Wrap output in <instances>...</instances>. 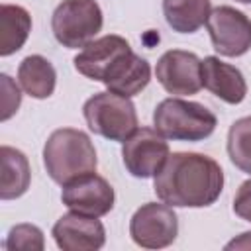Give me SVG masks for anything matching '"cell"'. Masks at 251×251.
Here are the masks:
<instances>
[{
  "label": "cell",
  "mask_w": 251,
  "mask_h": 251,
  "mask_svg": "<svg viewBox=\"0 0 251 251\" xmlns=\"http://www.w3.org/2000/svg\"><path fill=\"white\" fill-rule=\"evenodd\" d=\"M153 178L157 198L173 208L212 206L224 190L222 167L204 153H171Z\"/></svg>",
  "instance_id": "6da1fadb"
},
{
  "label": "cell",
  "mask_w": 251,
  "mask_h": 251,
  "mask_svg": "<svg viewBox=\"0 0 251 251\" xmlns=\"http://www.w3.org/2000/svg\"><path fill=\"white\" fill-rule=\"evenodd\" d=\"M43 165L51 180L63 186L76 176L96 173L98 159L90 137L82 129L61 127L43 145Z\"/></svg>",
  "instance_id": "7a4b0ae2"
},
{
  "label": "cell",
  "mask_w": 251,
  "mask_h": 251,
  "mask_svg": "<svg viewBox=\"0 0 251 251\" xmlns=\"http://www.w3.org/2000/svg\"><path fill=\"white\" fill-rule=\"evenodd\" d=\"M155 129L173 141H204L218 126V118L204 104L182 98H165L153 112Z\"/></svg>",
  "instance_id": "3957f363"
},
{
  "label": "cell",
  "mask_w": 251,
  "mask_h": 251,
  "mask_svg": "<svg viewBox=\"0 0 251 251\" xmlns=\"http://www.w3.org/2000/svg\"><path fill=\"white\" fill-rule=\"evenodd\" d=\"M86 126L96 135L110 141H126L137 129V112L127 96L112 90L96 92L82 106Z\"/></svg>",
  "instance_id": "277c9868"
},
{
  "label": "cell",
  "mask_w": 251,
  "mask_h": 251,
  "mask_svg": "<svg viewBox=\"0 0 251 251\" xmlns=\"http://www.w3.org/2000/svg\"><path fill=\"white\" fill-rule=\"evenodd\" d=\"M102 24L104 16L96 0H63L51 16L53 35L67 49L88 45L102 29Z\"/></svg>",
  "instance_id": "5b68a950"
},
{
  "label": "cell",
  "mask_w": 251,
  "mask_h": 251,
  "mask_svg": "<svg viewBox=\"0 0 251 251\" xmlns=\"http://www.w3.org/2000/svg\"><path fill=\"white\" fill-rule=\"evenodd\" d=\"M129 235L143 249H163L175 243L178 235V218L173 206L165 202H147L139 206L129 220Z\"/></svg>",
  "instance_id": "8992f818"
},
{
  "label": "cell",
  "mask_w": 251,
  "mask_h": 251,
  "mask_svg": "<svg viewBox=\"0 0 251 251\" xmlns=\"http://www.w3.org/2000/svg\"><path fill=\"white\" fill-rule=\"evenodd\" d=\"M165 139L153 127H137L122 143V159L127 173L135 178L155 176L171 155Z\"/></svg>",
  "instance_id": "52a82bcc"
},
{
  "label": "cell",
  "mask_w": 251,
  "mask_h": 251,
  "mask_svg": "<svg viewBox=\"0 0 251 251\" xmlns=\"http://www.w3.org/2000/svg\"><path fill=\"white\" fill-rule=\"evenodd\" d=\"M214 49L224 57H241L251 49V20L233 6H218L206 22Z\"/></svg>",
  "instance_id": "ba28073f"
},
{
  "label": "cell",
  "mask_w": 251,
  "mask_h": 251,
  "mask_svg": "<svg viewBox=\"0 0 251 251\" xmlns=\"http://www.w3.org/2000/svg\"><path fill=\"white\" fill-rule=\"evenodd\" d=\"M159 84L175 96H190L202 88V61L192 51L169 49L155 67Z\"/></svg>",
  "instance_id": "9c48e42d"
},
{
  "label": "cell",
  "mask_w": 251,
  "mask_h": 251,
  "mask_svg": "<svg viewBox=\"0 0 251 251\" xmlns=\"http://www.w3.org/2000/svg\"><path fill=\"white\" fill-rule=\"evenodd\" d=\"M61 200L73 212L102 218L114 208L116 192L104 176L88 173L63 184Z\"/></svg>",
  "instance_id": "30bf717a"
},
{
  "label": "cell",
  "mask_w": 251,
  "mask_h": 251,
  "mask_svg": "<svg viewBox=\"0 0 251 251\" xmlns=\"http://www.w3.org/2000/svg\"><path fill=\"white\" fill-rule=\"evenodd\" d=\"M51 235L63 251H96L106 243V229L102 222L96 216L73 210L55 222Z\"/></svg>",
  "instance_id": "8fae6325"
},
{
  "label": "cell",
  "mask_w": 251,
  "mask_h": 251,
  "mask_svg": "<svg viewBox=\"0 0 251 251\" xmlns=\"http://www.w3.org/2000/svg\"><path fill=\"white\" fill-rule=\"evenodd\" d=\"M131 51V45L126 37L110 33V35H102L98 39H92L88 45H84L78 55L73 59L75 69L96 82H102L108 69L124 55Z\"/></svg>",
  "instance_id": "7c38bea8"
},
{
  "label": "cell",
  "mask_w": 251,
  "mask_h": 251,
  "mask_svg": "<svg viewBox=\"0 0 251 251\" xmlns=\"http://www.w3.org/2000/svg\"><path fill=\"white\" fill-rule=\"evenodd\" d=\"M202 86L226 104H241L247 96L243 73L214 55L202 59Z\"/></svg>",
  "instance_id": "4fadbf2b"
},
{
  "label": "cell",
  "mask_w": 251,
  "mask_h": 251,
  "mask_svg": "<svg viewBox=\"0 0 251 251\" xmlns=\"http://www.w3.org/2000/svg\"><path fill=\"white\" fill-rule=\"evenodd\" d=\"M151 80V67L149 63L133 51L124 53L106 73L102 84L108 90L122 94V96H137Z\"/></svg>",
  "instance_id": "5bb4252c"
},
{
  "label": "cell",
  "mask_w": 251,
  "mask_h": 251,
  "mask_svg": "<svg viewBox=\"0 0 251 251\" xmlns=\"http://www.w3.org/2000/svg\"><path fill=\"white\" fill-rule=\"evenodd\" d=\"M0 198L2 200H14L27 192L31 182V169L27 157L10 145L0 147Z\"/></svg>",
  "instance_id": "9a60e30c"
},
{
  "label": "cell",
  "mask_w": 251,
  "mask_h": 251,
  "mask_svg": "<svg viewBox=\"0 0 251 251\" xmlns=\"http://www.w3.org/2000/svg\"><path fill=\"white\" fill-rule=\"evenodd\" d=\"M18 82L27 96L45 100L55 92L57 73L43 55H27L18 67Z\"/></svg>",
  "instance_id": "2e32d148"
},
{
  "label": "cell",
  "mask_w": 251,
  "mask_h": 251,
  "mask_svg": "<svg viewBox=\"0 0 251 251\" xmlns=\"http://www.w3.org/2000/svg\"><path fill=\"white\" fill-rule=\"evenodd\" d=\"M31 31V16L24 6L2 4L0 6V55L10 57L20 51Z\"/></svg>",
  "instance_id": "e0dca14e"
},
{
  "label": "cell",
  "mask_w": 251,
  "mask_h": 251,
  "mask_svg": "<svg viewBox=\"0 0 251 251\" xmlns=\"http://www.w3.org/2000/svg\"><path fill=\"white\" fill-rule=\"evenodd\" d=\"M212 12L210 0H163V14L169 27L176 33L198 31Z\"/></svg>",
  "instance_id": "ac0fdd59"
},
{
  "label": "cell",
  "mask_w": 251,
  "mask_h": 251,
  "mask_svg": "<svg viewBox=\"0 0 251 251\" xmlns=\"http://www.w3.org/2000/svg\"><path fill=\"white\" fill-rule=\"evenodd\" d=\"M227 155L241 173L251 175V116L239 118L229 126Z\"/></svg>",
  "instance_id": "d6986e66"
},
{
  "label": "cell",
  "mask_w": 251,
  "mask_h": 251,
  "mask_svg": "<svg viewBox=\"0 0 251 251\" xmlns=\"http://www.w3.org/2000/svg\"><path fill=\"white\" fill-rule=\"evenodd\" d=\"M4 247L10 251L24 249V251H43L45 249V237L43 231L33 224H18L10 227Z\"/></svg>",
  "instance_id": "ffe728a7"
},
{
  "label": "cell",
  "mask_w": 251,
  "mask_h": 251,
  "mask_svg": "<svg viewBox=\"0 0 251 251\" xmlns=\"http://www.w3.org/2000/svg\"><path fill=\"white\" fill-rule=\"evenodd\" d=\"M0 90H2V112H0V120L8 122L20 108L22 104V92L16 86V82L12 80L10 75L2 73L0 75Z\"/></svg>",
  "instance_id": "44dd1931"
},
{
  "label": "cell",
  "mask_w": 251,
  "mask_h": 251,
  "mask_svg": "<svg viewBox=\"0 0 251 251\" xmlns=\"http://www.w3.org/2000/svg\"><path fill=\"white\" fill-rule=\"evenodd\" d=\"M233 212L237 218L251 222V178L239 184L233 196Z\"/></svg>",
  "instance_id": "7402d4cb"
},
{
  "label": "cell",
  "mask_w": 251,
  "mask_h": 251,
  "mask_svg": "<svg viewBox=\"0 0 251 251\" xmlns=\"http://www.w3.org/2000/svg\"><path fill=\"white\" fill-rule=\"evenodd\" d=\"M226 249H251V231H243L239 237L226 243Z\"/></svg>",
  "instance_id": "603a6c76"
},
{
  "label": "cell",
  "mask_w": 251,
  "mask_h": 251,
  "mask_svg": "<svg viewBox=\"0 0 251 251\" xmlns=\"http://www.w3.org/2000/svg\"><path fill=\"white\" fill-rule=\"evenodd\" d=\"M235 2H241V4H251V0H235Z\"/></svg>",
  "instance_id": "cb8c5ba5"
}]
</instances>
